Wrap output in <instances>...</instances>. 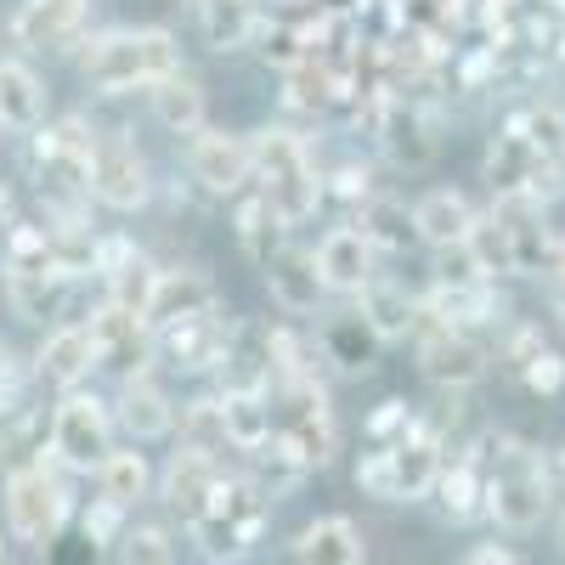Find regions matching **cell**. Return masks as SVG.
<instances>
[{"mask_svg": "<svg viewBox=\"0 0 565 565\" xmlns=\"http://www.w3.org/2000/svg\"><path fill=\"white\" fill-rule=\"evenodd\" d=\"M481 498L487 514L509 532L543 526V514L554 509V469L548 452L521 441V436H487V469H481Z\"/></svg>", "mask_w": 565, "mask_h": 565, "instance_id": "1", "label": "cell"}, {"mask_svg": "<svg viewBox=\"0 0 565 565\" xmlns=\"http://www.w3.org/2000/svg\"><path fill=\"white\" fill-rule=\"evenodd\" d=\"M181 68V45L170 29H108L85 45L79 57V74L90 90L103 97H119V90H136V85H153L164 74Z\"/></svg>", "mask_w": 565, "mask_h": 565, "instance_id": "2", "label": "cell"}, {"mask_svg": "<svg viewBox=\"0 0 565 565\" xmlns=\"http://www.w3.org/2000/svg\"><path fill=\"white\" fill-rule=\"evenodd\" d=\"M249 159H255V181H260L266 204H271L282 221L300 226V221L317 215V204H322V175H317V164H311L306 136L282 130V125H266V130L249 136Z\"/></svg>", "mask_w": 565, "mask_h": 565, "instance_id": "3", "label": "cell"}, {"mask_svg": "<svg viewBox=\"0 0 565 565\" xmlns=\"http://www.w3.org/2000/svg\"><path fill=\"white\" fill-rule=\"evenodd\" d=\"M266 514H271V498L249 476H221L210 503L186 521V532H193L204 559H244L266 532Z\"/></svg>", "mask_w": 565, "mask_h": 565, "instance_id": "4", "label": "cell"}, {"mask_svg": "<svg viewBox=\"0 0 565 565\" xmlns=\"http://www.w3.org/2000/svg\"><path fill=\"white\" fill-rule=\"evenodd\" d=\"M68 509H74V492H68V476H63L57 458L12 469L7 476V532L18 543H34V548L57 543Z\"/></svg>", "mask_w": 565, "mask_h": 565, "instance_id": "5", "label": "cell"}, {"mask_svg": "<svg viewBox=\"0 0 565 565\" xmlns=\"http://www.w3.org/2000/svg\"><path fill=\"white\" fill-rule=\"evenodd\" d=\"M266 396H271V430H277V436H289L311 469L334 463V452H340V424H334V407H328V391H322L317 380L271 385Z\"/></svg>", "mask_w": 565, "mask_h": 565, "instance_id": "6", "label": "cell"}, {"mask_svg": "<svg viewBox=\"0 0 565 565\" xmlns=\"http://www.w3.org/2000/svg\"><path fill=\"white\" fill-rule=\"evenodd\" d=\"M481 170H487V186L498 199H537V204H548V199L565 193V170L532 148V136L521 125H509V130L492 136Z\"/></svg>", "mask_w": 565, "mask_h": 565, "instance_id": "7", "label": "cell"}, {"mask_svg": "<svg viewBox=\"0 0 565 565\" xmlns=\"http://www.w3.org/2000/svg\"><path fill=\"white\" fill-rule=\"evenodd\" d=\"M108 436H114V413H108V402L85 396L79 385L63 391V402L52 407V458L68 469V476H97L103 452L114 447Z\"/></svg>", "mask_w": 565, "mask_h": 565, "instance_id": "8", "label": "cell"}, {"mask_svg": "<svg viewBox=\"0 0 565 565\" xmlns=\"http://www.w3.org/2000/svg\"><path fill=\"white\" fill-rule=\"evenodd\" d=\"M85 186H90V199L108 204V210H119V215H130V210H141V204L153 199L148 159L136 153V141H130L125 130L97 136V153H90V175H85Z\"/></svg>", "mask_w": 565, "mask_h": 565, "instance_id": "9", "label": "cell"}, {"mask_svg": "<svg viewBox=\"0 0 565 565\" xmlns=\"http://www.w3.org/2000/svg\"><path fill=\"white\" fill-rule=\"evenodd\" d=\"M90 340H97V367H108L114 380H136V373H148L153 351H159V334L153 322L141 311H125L114 300H103L97 311H90Z\"/></svg>", "mask_w": 565, "mask_h": 565, "instance_id": "10", "label": "cell"}, {"mask_svg": "<svg viewBox=\"0 0 565 565\" xmlns=\"http://www.w3.org/2000/svg\"><path fill=\"white\" fill-rule=\"evenodd\" d=\"M362 119L380 130V148L391 153V164L402 170H424L436 159V130L424 119L418 97H396V90H380L373 103H362Z\"/></svg>", "mask_w": 565, "mask_h": 565, "instance_id": "11", "label": "cell"}, {"mask_svg": "<svg viewBox=\"0 0 565 565\" xmlns=\"http://www.w3.org/2000/svg\"><path fill=\"white\" fill-rule=\"evenodd\" d=\"M418 373L436 391H469V385L487 380V351L476 345L469 328L430 322V328H424V340H418Z\"/></svg>", "mask_w": 565, "mask_h": 565, "instance_id": "12", "label": "cell"}, {"mask_svg": "<svg viewBox=\"0 0 565 565\" xmlns=\"http://www.w3.org/2000/svg\"><path fill=\"white\" fill-rule=\"evenodd\" d=\"M186 170L204 193L232 199L255 181V159H249V136H232V130H193V148H186Z\"/></svg>", "mask_w": 565, "mask_h": 565, "instance_id": "13", "label": "cell"}, {"mask_svg": "<svg viewBox=\"0 0 565 565\" xmlns=\"http://www.w3.org/2000/svg\"><path fill=\"white\" fill-rule=\"evenodd\" d=\"M385 458H391L396 503L430 498V487H436V469H441V436H436L424 418H413L396 441H385Z\"/></svg>", "mask_w": 565, "mask_h": 565, "instance_id": "14", "label": "cell"}, {"mask_svg": "<svg viewBox=\"0 0 565 565\" xmlns=\"http://www.w3.org/2000/svg\"><path fill=\"white\" fill-rule=\"evenodd\" d=\"M85 18H90V0H23L12 12V40L23 52H57V45L79 40Z\"/></svg>", "mask_w": 565, "mask_h": 565, "instance_id": "15", "label": "cell"}, {"mask_svg": "<svg viewBox=\"0 0 565 565\" xmlns=\"http://www.w3.org/2000/svg\"><path fill=\"white\" fill-rule=\"evenodd\" d=\"M226 328H232L226 317L199 311V317H186V322L159 328V351H164V362H170V367H181V373H210V367H221Z\"/></svg>", "mask_w": 565, "mask_h": 565, "instance_id": "16", "label": "cell"}, {"mask_svg": "<svg viewBox=\"0 0 565 565\" xmlns=\"http://www.w3.org/2000/svg\"><path fill=\"white\" fill-rule=\"evenodd\" d=\"M97 367V340H90L85 322H63L45 334V345L34 351V380L52 391H74L85 373Z\"/></svg>", "mask_w": 565, "mask_h": 565, "instance_id": "17", "label": "cell"}, {"mask_svg": "<svg viewBox=\"0 0 565 565\" xmlns=\"http://www.w3.org/2000/svg\"><path fill=\"white\" fill-rule=\"evenodd\" d=\"M221 380H226V391H271V328L266 322L244 317L226 328Z\"/></svg>", "mask_w": 565, "mask_h": 565, "instance_id": "18", "label": "cell"}, {"mask_svg": "<svg viewBox=\"0 0 565 565\" xmlns=\"http://www.w3.org/2000/svg\"><path fill=\"white\" fill-rule=\"evenodd\" d=\"M114 424H119L130 441H159V436L175 430V402L148 380V373H136V380H119Z\"/></svg>", "mask_w": 565, "mask_h": 565, "instance_id": "19", "label": "cell"}, {"mask_svg": "<svg viewBox=\"0 0 565 565\" xmlns=\"http://www.w3.org/2000/svg\"><path fill=\"white\" fill-rule=\"evenodd\" d=\"M215 481H221V458H210V452H199V447H175V458L164 463L159 498L181 514V521H193V514L210 503Z\"/></svg>", "mask_w": 565, "mask_h": 565, "instance_id": "20", "label": "cell"}, {"mask_svg": "<svg viewBox=\"0 0 565 565\" xmlns=\"http://www.w3.org/2000/svg\"><path fill=\"white\" fill-rule=\"evenodd\" d=\"M199 311H215V282L193 266H175V271H159L153 282V300H148V317L153 322V334L170 322H186V317H199Z\"/></svg>", "mask_w": 565, "mask_h": 565, "instance_id": "21", "label": "cell"}, {"mask_svg": "<svg viewBox=\"0 0 565 565\" xmlns=\"http://www.w3.org/2000/svg\"><path fill=\"white\" fill-rule=\"evenodd\" d=\"M260 271H266V289H271V300H277L282 311H317V300L328 295V282H322V271H317V255H306V249L282 244Z\"/></svg>", "mask_w": 565, "mask_h": 565, "instance_id": "22", "label": "cell"}, {"mask_svg": "<svg viewBox=\"0 0 565 565\" xmlns=\"http://www.w3.org/2000/svg\"><path fill=\"white\" fill-rule=\"evenodd\" d=\"M317 271L328 289L340 295H356L362 282L373 277V244L362 238V226H334L328 238L317 244Z\"/></svg>", "mask_w": 565, "mask_h": 565, "instance_id": "23", "label": "cell"}, {"mask_svg": "<svg viewBox=\"0 0 565 565\" xmlns=\"http://www.w3.org/2000/svg\"><path fill=\"white\" fill-rule=\"evenodd\" d=\"M492 210H498V221H503V232H509L514 277L543 271V260H548V238H554V232L543 226V204H537V199H498Z\"/></svg>", "mask_w": 565, "mask_h": 565, "instance_id": "24", "label": "cell"}, {"mask_svg": "<svg viewBox=\"0 0 565 565\" xmlns=\"http://www.w3.org/2000/svg\"><path fill=\"white\" fill-rule=\"evenodd\" d=\"M52 458V407H12L0 418V469H29Z\"/></svg>", "mask_w": 565, "mask_h": 565, "instance_id": "25", "label": "cell"}, {"mask_svg": "<svg viewBox=\"0 0 565 565\" xmlns=\"http://www.w3.org/2000/svg\"><path fill=\"white\" fill-rule=\"evenodd\" d=\"M148 97H153V119H159L164 130H175V136H193V130H204V119H210L204 85H199L193 74H181V68L164 74V79H153Z\"/></svg>", "mask_w": 565, "mask_h": 565, "instance_id": "26", "label": "cell"}, {"mask_svg": "<svg viewBox=\"0 0 565 565\" xmlns=\"http://www.w3.org/2000/svg\"><path fill=\"white\" fill-rule=\"evenodd\" d=\"M295 559H306V565H362L367 543H362L356 521H345V514H322V521H311L295 537Z\"/></svg>", "mask_w": 565, "mask_h": 565, "instance_id": "27", "label": "cell"}, {"mask_svg": "<svg viewBox=\"0 0 565 565\" xmlns=\"http://www.w3.org/2000/svg\"><path fill=\"white\" fill-rule=\"evenodd\" d=\"M413 226H418V244H458L469 238V226H476V210L458 186H430L418 204H413Z\"/></svg>", "mask_w": 565, "mask_h": 565, "instance_id": "28", "label": "cell"}, {"mask_svg": "<svg viewBox=\"0 0 565 565\" xmlns=\"http://www.w3.org/2000/svg\"><path fill=\"white\" fill-rule=\"evenodd\" d=\"M356 311L373 322L380 340H407L418 328V300L402 289V282H385V277H367L356 289Z\"/></svg>", "mask_w": 565, "mask_h": 565, "instance_id": "29", "label": "cell"}, {"mask_svg": "<svg viewBox=\"0 0 565 565\" xmlns=\"http://www.w3.org/2000/svg\"><path fill=\"white\" fill-rule=\"evenodd\" d=\"M380 334H373V322L362 311H340V317H328L322 328V362H334L340 373H367L373 356H380Z\"/></svg>", "mask_w": 565, "mask_h": 565, "instance_id": "30", "label": "cell"}, {"mask_svg": "<svg viewBox=\"0 0 565 565\" xmlns=\"http://www.w3.org/2000/svg\"><path fill=\"white\" fill-rule=\"evenodd\" d=\"M436 503H441V514L447 521H476V514L487 509V498H481V458L476 452H452V458H441V469H436Z\"/></svg>", "mask_w": 565, "mask_h": 565, "instance_id": "31", "label": "cell"}, {"mask_svg": "<svg viewBox=\"0 0 565 565\" xmlns=\"http://www.w3.org/2000/svg\"><path fill=\"white\" fill-rule=\"evenodd\" d=\"M74 277L63 271H7V300L23 322H57L68 306Z\"/></svg>", "mask_w": 565, "mask_h": 565, "instance_id": "32", "label": "cell"}, {"mask_svg": "<svg viewBox=\"0 0 565 565\" xmlns=\"http://www.w3.org/2000/svg\"><path fill=\"white\" fill-rule=\"evenodd\" d=\"M45 114V85L29 63L0 57V130H34Z\"/></svg>", "mask_w": 565, "mask_h": 565, "instance_id": "33", "label": "cell"}, {"mask_svg": "<svg viewBox=\"0 0 565 565\" xmlns=\"http://www.w3.org/2000/svg\"><path fill=\"white\" fill-rule=\"evenodd\" d=\"M362 238L373 244V249H391V255H402L407 244H418V226H413V210L402 204V199H391V193H373L367 204H362Z\"/></svg>", "mask_w": 565, "mask_h": 565, "instance_id": "34", "label": "cell"}, {"mask_svg": "<svg viewBox=\"0 0 565 565\" xmlns=\"http://www.w3.org/2000/svg\"><path fill=\"white\" fill-rule=\"evenodd\" d=\"M193 12H199V29H204V40L215 45V52H238L260 23L255 0H193Z\"/></svg>", "mask_w": 565, "mask_h": 565, "instance_id": "35", "label": "cell"}, {"mask_svg": "<svg viewBox=\"0 0 565 565\" xmlns=\"http://www.w3.org/2000/svg\"><path fill=\"white\" fill-rule=\"evenodd\" d=\"M97 487H103V498H114V503H125V509H136L141 498L153 492V469H148V458H141L136 447H125V452H103V463H97Z\"/></svg>", "mask_w": 565, "mask_h": 565, "instance_id": "36", "label": "cell"}, {"mask_svg": "<svg viewBox=\"0 0 565 565\" xmlns=\"http://www.w3.org/2000/svg\"><path fill=\"white\" fill-rule=\"evenodd\" d=\"M238 244H244V255H249L255 266H266L282 244H289V221L266 204V193H255V199L238 210Z\"/></svg>", "mask_w": 565, "mask_h": 565, "instance_id": "37", "label": "cell"}, {"mask_svg": "<svg viewBox=\"0 0 565 565\" xmlns=\"http://www.w3.org/2000/svg\"><path fill=\"white\" fill-rule=\"evenodd\" d=\"M221 407H226V436L238 452H249L271 436V396L266 391H226Z\"/></svg>", "mask_w": 565, "mask_h": 565, "instance_id": "38", "label": "cell"}, {"mask_svg": "<svg viewBox=\"0 0 565 565\" xmlns=\"http://www.w3.org/2000/svg\"><path fill=\"white\" fill-rule=\"evenodd\" d=\"M181 447H199V452H210V458H221V452L232 447L221 396H199V402L181 407Z\"/></svg>", "mask_w": 565, "mask_h": 565, "instance_id": "39", "label": "cell"}, {"mask_svg": "<svg viewBox=\"0 0 565 565\" xmlns=\"http://www.w3.org/2000/svg\"><path fill=\"white\" fill-rule=\"evenodd\" d=\"M7 271H57L52 255V226H18L7 232Z\"/></svg>", "mask_w": 565, "mask_h": 565, "instance_id": "40", "label": "cell"}, {"mask_svg": "<svg viewBox=\"0 0 565 565\" xmlns=\"http://www.w3.org/2000/svg\"><path fill=\"white\" fill-rule=\"evenodd\" d=\"M469 249H476V260H481L487 277H514V249H509V232H503L498 210L492 215H476V226H469Z\"/></svg>", "mask_w": 565, "mask_h": 565, "instance_id": "41", "label": "cell"}, {"mask_svg": "<svg viewBox=\"0 0 565 565\" xmlns=\"http://www.w3.org/2000/svg\"><path fill=\"white\" fill-rule=\"evenodd\" d=\"M514 125L532 136V148H537L543 159H554V164L565 170V108H559V103H532Z\"/></svg>", "mask_w": 565, "mask_h": 565, "instance_id": "42", "label": "cell"}, {"mask_svg": "<svg viewBox=\"0 0 565 565\" xmlns=\"http://www.w3.org/2000/svg\"><path fill=\"white\" fill-rule=\"evenodd\" d=\"M311 29L317 23H271V29H260L255 23V34H260V57L282 74V68H295L306 52H311Z\"/></svg>", "mask_w": 565, "mask_h": 565, "instance_id": "43", "label": "cell"}, {"mask_svg": "<svg viewBox=\"0 0 565 565\" xmlns=\"http://www.w3.org/2000/svg\"><path fill=\"white\" fill-rule=\"evenodd\" d=\"M119 559H141V565L175 559V537L164 526H125L119 532Z\"/></svg>", "mask_w": 565, "mask_h": 565, "instance_id": "44", "label": "cell"}, {"mask_svg": "<svg viewBox=\"0 0 565 565\" xmlns=\"http://www.w3.org/2000/svg\"><path fill=\"white\" fill-rule=\"evenodd\" d=\"M436 282H481L487 271H481V260H476V249H469V238H458V244H436ZM492 282V277H487Z\"/></svg>", "mask_w": 565, "mask_h": 565, "instance_id": "45", "label": "cell"}, {"mask_svg": "<svg viewBox=\"0 0 565 565\" xmlns=\"http://www.w3.org/2000/svg\"><path fill=\"white\" fill-rule=\"evenodd\" d=\"M125 503H114V498H97L85 514H79V532H85V543H97V548H108V543H119V532H125Z\"/></svg>", "mask_w": 565, "mask_h": 565, "instance_id": "46", "label": "cell"}, {"mask_svg": "<svg viewBox=\"0 0 565 565\" xmlns=\"http://www.w3.org/2000/svg\"><path fill=\"white\" fill-rule=\"evenodd\" d=\"M521 385H526L532 396H559V391H565V356H554V351L543 345L537 356L521 362Z\"/></svg>", "mask_w": 565, "mask_h": 565, "instance_id": "47", "label": "cell"}, {"mask_svg": "<svg viewBox=\"0 0 565 565\" xmlns=\"http://www.w3.org/2000/svg\"><path fill=\"white\" fill-rule=\"evenodd\" d=\"M356 487H362L367 498L396 503V481H391V458H385V447H373V452L356 463Z\"/></svg>", "mask_w": 565, "mask_h": 565, "instance_id": "48", "label": "cell"}, {"mask_svg": "<svg viewBox=\"0 0 565 565\" xmlns=\"http://www.w3.org/2000/svg\"><path fill=\"white\" fill-rule=\"evenodd\" d=\"M413 424V413H407V402H380V413H373L367 424H362V436L373 441V447H385V441H396L402 430Z\"/></svg>", "mask_w": 565, "mask_h": 565, "instance_id": "49", "label": "cell"}, {"mask_svg": "<svg viewBox=\"0 0 565 565\" xmlns=\"http://www.w3.org/2000/svg\"><path fill=\"white\" fill-rule=\"evenodd\" d=\"M543 351V328H532V322H521V328H509V340L498 345V356L514 367V373H521V362L526 356H537Z\"/></svg>", "mask_w": 565, "mask_h": 565, "instance_id": "50", "label": "cell"}, {"mask_svg": "<svg viewBox=\"0 0 565 565\" xmlns=\"http://www.w3.org/2000/svg\"><path fill=\"white\" fill-rule=\"evenodd\" d=\"M334 199H345V204H367V199H373V175H367L362 164H345V170L334 175Z\"/></svg>", "mask_w": 565, "mask_h": 565, "instance_id": "51", "label": "cell"}, {"mask_svg": "<svg viewBox=\"0 0 565 565\" xmlns=\"http://www.w3.org/2000/svg\"><path fill=\"white\" fill-rule=\"evenodd\" d=\"M463 559H469V565H514L521 554H514V548H498V543H487V548H469Z\"/></svg>", "mask_w": 565, "mask_h": 565, "instance_id": "52", "label": "cell"}, {"mask_svg": "<svg viewBox=\"0 0 565 565\" xmlns=\"http://www.w3.org/2000/svg\"><path fill=\"white\" fill-rule=\"evenodd\" d=\"M543 271H548L554 282H565V232H554V238H548V260H543Z\"/></svg>", "mask_w": 565, "mask_h": 565, "instance_id": "53", "label": "cell"}, {"mask_svg": "<svg viewBox=\"0 0 565 565\" xmlns=\"http://www.w3.org/2000/svg\"><path fill=\"white\" fill-rule=\"evenodd\" d=\"M12 221H18V204H12V186L0 181V238L12 232Z\"/></svg>", "mask_w": 565, "mask_h": 565, "instance_id": "54", "label": "cell"}, {"mask_svg": "<svg viewBox=\"0 0 565 565\" xmlns=\"http://www.w3.org/2000/svg\"><path fill=\"white\" fill-rule=\"evenodd\" d=\"M554 311H559V322H565V282H554Z\"/></svg>", "mask_w": 565, "mask_h": 565, "instance_id": "55", "label": "cell"}, {"mask_svg": "<svg viewBox=\"0 0 565 565\" xmlns=\"http://www.w3.org/2000/svg\"><path fill=\"white\" fill-rule=\"evenodd\" d=\"M559 543H565V514H559Z\"/></svg>", "mask_w": 565, "mask_h": 565, "instance_id": "56", "label": "cell"}, {"mask_svg": "<svg viewBox=\"0 0 565 565\" xmlns=\"http://www.w3.org/2000/svg\"><path fill=\"white\" fill-rule=\"evenodd\" d=\"M559 29H565V12H559Z\"/></svg>", "mask_w": 565, "mask_h": 565, "instance_id": "57", "label": "cell"}]
</instances>
